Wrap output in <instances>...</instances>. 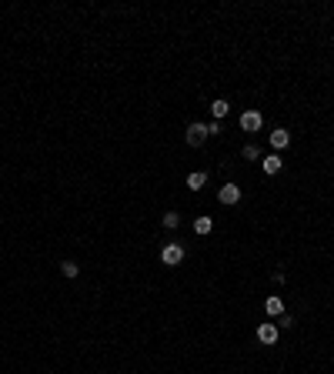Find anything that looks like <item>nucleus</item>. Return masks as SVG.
I'll use <instances>...</instances> for the list:
<instances>
[{"label":"nucleus","mask_w":334,"mask_h":374,"mask_svg":"<svg viewBox=\"0 0 334 374\" xmlns=\"http://www.w3.org/2000/svg\"><path fill=\"white\" fill-rule=\"evenodd\" d=\"M160 261L167 264V267H177V264L184 261V247L177 241H171V244H164V251H160Z\"/></svg>","instance_id":"1"},{"label":"nucleus","mask_w":334,"mask_h":374,"mask_svg":"<svg viewBox=\"0 0 334 374\" xmlns=\"http://www.w3.org/2000/svg\"><path fill=\"white\" fill-rule=\"evenodd\" d=\"M177 224H181V217H177L174 211H167V214H164V227L171 231V227H177Z\"/></svg>","instance_id":"13"},{"label":"nucleus","mask_w":334,"mask_h":374,"mask_svg":"<svg viewBox=\"0 0 334 374\" xmlns=\"http://www.w3.org/2000/svg\"><path fill=\"white\" fill-rule=\"evenodd\" d=\"M288 144H291V134H288V131H284V127H278V131L271 134V147H274V150H281V147H288Z\"/></svg>","instance_id":"7"},{"label":"nucleus","mask_w":334,"mask_h":374,"mask_svg":"<svg viewBox=\"0 0 334 374\" xmlns=\"http://www.w3.org/2000/svg\"><path fill=\"white\" fill-rule=\"evenodd\" d=\"M211 227H214L211 217H197V221H194V231L197 234H211Z\"/></svg>","instance_id":"11"},{"label":"nucleus","mask_w":334,"mask_h":374,"mask_svg":"<svg viewBox=\"0 0 334 374\" xmlns=\"http://www.w3.org/2000/svg\"><path fill=\"white\" fill-rule=\"evenodd\" d=\"M204 184H207V174H204V170H194V174H187V187H191V191H201Z\"/></svg>","instance_id":"9"},{"label":"nucleus","mask_w":334,"mask_h":374,"mask_svg":"<svg viewBox=\"0 0 334 374\" xmlns=\"http://www.w3.org/2000/svg\"><path fill=\"white\" fill-rule=\"evenodd\" d=\"M184 140L191 144V147H201V144L207 140V127H204V124H191L187 134H184Z\"/></svg>","instance_id":"3"},{"label":"nucleus","mask_w":334,"mask_h":374,"mask_svg":"<svg viewBox=\"0 0 334 374\" xmlns=\"http://www.w3.org/2000/svg\"><path fill=\"white\" fill-rule=\"evenodd\" d=\"M261 124H264L261 111H244L241 114V127H244V131H261Z\"/></svg>","instance_id":"4"},{"label":"nucleus","mask_w":334,"mask_h":374,"mask_svg":"<svg viewBox=\"0 0 334 374\" xmlns=\"http://www.w3.org/2000/svg\"><path fill=\"white\" fill-rule=\"evenodd\" d=\"M281 164H284V160H281L278 154H268V157L261 160V167H264V174H278V170H281Z\"/></svg>","instance_id":"8"},{"label":"nucleus","mask_w":334,"mask_h":374,"mask_svg":"<svg viewBox=\"0 0 334 374\" xmlns=\"http://www.w3.org/2000/svg\"><path fill=\"white\" fill-rule=\"evenodd\" d=\"M278 334H281V327L274 324V321H264V324L258 327V341H261V344H274Z\"/></svg>","instance_id":"2"},{"label":"nucleus","mask_w":334,"mask_h":374,"mask_svg":"<svg viewBox=\"0 0 334 374\" xmlns=\"http://www.w3.org/2000/svg\"><path fill=\"white\" fill-rule=\"evenodd\" d=\"M278 327H294V318H291V314H281V318H278Z\"/></svg>","instance_id":"15"},{"label":"nucleus","mask_w":334,"mask_h":374,"mask_svg":"<svg viewBox=\"0 0 334 374\" xmlns=\"http://www.w3.org/2000/svg\"><path fill=\"white\" fill-rule=\"evenodd\" d=\"M60 271H64V277H77V271H80V267H77L74 261H64V264H60Z\"/></svg>","instance_id":"12"},{"label":"nucleus","mask_w":334,"mask_h":374,"mask_svg":"<svg viewBox=\"0 0 334 374\" xmlns=\"http://www.w3.org/2000/svg\"><path fill=\"white\" fill-rule=\"evenodd\" d=\"M211 111H214V117L221 121V117H227V111H231V104H227V101H214V104H211Z\"/></svg>","instance_id":"10"},{"label":"nucleus","mask_w":334,"mask_h":374,"mask_svg":"<svg viewBox=\"0 0 334 374\" xmlns=\"http://www.w3.org/2000/svg\"><path fill=\"white\" fill-rule=\"evenodd\" d=\"M244 157H247V160H258V157H261L258 144H247V147H244Z\"/></svg>","instance_id":"14"},{"label":"nucleus","mask_w":334,"mask_h":374,"mask_svg":"<svg viewBox=\"0 0 334 374\" xmlns=\"http://www.w3.org/2000/svg\"><path fill=\"white\" fill-rule=\"evenodd\" d=\"M217 197H221V204H237V201H241V187H237V184H224L221 191H217Z\"/></svg>","instance_id":"5"},{"label":"nucleus","mask_w":334,"mask_h":374,"mask_svg":"<svg viewBox=\"0 0 334 374\" xmlns=\"http://www.w3.org/2000/svg\"><path fill=\"white\" fill-rule=\"evenodd\" d=\"M264 311H268L271 318H281V314H284V301H281L278 294H271V298L264 301Z\"/></svg>","instance_id":"6"}]
</instances>
